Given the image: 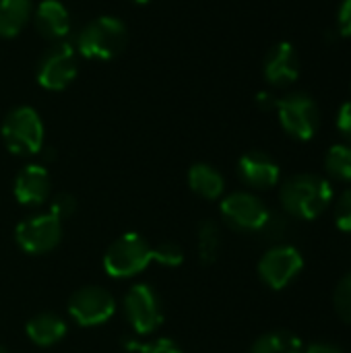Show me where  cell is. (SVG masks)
Returning a JSON list of instances; mask_svg holds the SVG:
<instances>
[{"label":"cell","mask_w":351,"mask_h":353,"mask_svg":"<svg viewBox=\"0 0 351 353\" xmlns=\"http://www.w3.org/2000/svg\"><path fill=\"white\" fill-rule=\"evenodd\" d=\"M283 209L296 219H317L333 201V186L317 174H298L290 178L279 192Z\"/></svg>","instance_id":"cell-1"},{"label":"cell","mask_w":351,"mask_h":353,"mask_svg":"<svg viewBox=\"0 0 351 353\" xmlns=\"http://www.w3.org/2000/svg\"><path fill=\"white\" fill-rule=\"evenodd\" d=\"M126 41L128 29L120 19L97 17L81 29L77 50L89 60H112L126 48Z\"/></svg>","instance_id":"cell-2"},{"label":"cell","mask_w":351,"mask_h":353,"mask_svg":"<svg viewBox=\"0 0 351 353\" xmlns=\"http://www.w3.org/2000/svg\"><path fill=\"white\" fill-rule=\"evenodd\" d=\"M153 261V246L139 234H124L112 242L103 256V269L114 279H128L147 269Z\"/></svg>","instance_id":"cell-3"},{"label":"cell","mask_w":351,"mask_h":353,"mask_svg":"<svg viewBox=\"0 0 351 353\" xmlns=\"http://www.w3.org/2000/svg\"><path fill=\"white\" fill-rule=\"evenodd\" d=\"M2 139L14 155H35L43 145V122L29 105L10 110L2 122Z\"/></svg>","instance_id":"cell-4"},{"label":"cell","mask_w":351,"mask_h":353,"mask_svg":"<svg viewBox=\"0 0 351 353\" xmlns=\"http://www.w3.org/2000/svg\"><path fill=\"white\" fill-rule=\"evenodd\" d=\"M277 116L283 126V130L298 139V141H310L321 124V112L317 101L302 91L290 93L281 99H277Z\"/></svg>","instance_id":"cell-5"},{"label":"cell","mask_w":351,"mask_h":353,"mask_svg":"<svg viewBox=\"0 0 351 353\" xmlns=\"http://www.w3.org/2000/svg\"><path fill=\"white\" fill-rule=\"evenodd\" d=\"M124 314H126V321L130 323V327L139 335L155 333L163 323L161 300L155 294V290L145 285V283L132 285L126 292V296H124Z\"/></svg>","instance_id":"cell-6"},{"label":"cell","mask_w":351,"mask_h":353,"mask_svg":"<svg viewBox=\"0 0 351 353\" xmlns=\"http://www.w3.org/2000/svg\"><path fill=\"white\" fill-rule=\"evenodd\" d=\"M68 312L81 327H97L108 323L116 312L114 296L97 285L77 290L68 300Z\"/></svg>","instance_id":"cell-7"},{"label":"cell","mask_w":351,"mask_h":353,"mask_svg":"<svg viewBox=\"0 0 351 353\" xmlns=\"http://www.w3.org/2000/svg\"><path fill=\"white\" fill-rule=\"evenodd\" d=\"M79 72L77 52L68 43H58L50 48L37 64V83L48 91L66 89Z\"/></svg>","instance_id":"cell-8"},{"label":"cell","mask_w":351,"mask_h":353,"mask_svg":"<svg viewBox=\"0 0 351 353\" xmlns=\"http://www.w3.org/2000/svg\"><path fill=\"white\" fill-rule=\"evenodd\" d=\"M17 244L29 254H46L62 240V221L52 213L29 217L14 230Z\"/></svg>","instance_id":"cell-9"},{"label":"cell","mask_w":351,"mask_h":353,"mask_svg":"<svg viewBox=\"0 0 351 353\" xmlns=\"http://www.w3.org/2000/svg\"><path fill=\"white\" fill-rule=\"evenodd\" d=\"M304 267V259L294 246H275L259 263V275L271 290H283Z\"/></svg>","instance_id":"cell-10"},{"label":"cell","mask_w":351,"mask_h":353,"mask_svg":"<svg viewBox=\"0 0 351 353\" xmlns=\"http://www.w3.org/2000/svg\"><path fill=\"white\" fill-rule=\"evenodd\" d=\"M221 215L238 232H259L269 217V209L250 192H234L223 199Z\"/></svg>","instance_id":"cell-11"},{"label":"cell","mask_w":351,"mask_h":353,"mask_svg":"<svg viewBox=\"0 0 351 353\" xmlns=\"http://www.w3.org/2000/svg\"><path fill=\"white\" fill-rule=\"evenodd\" d=\"M300 74V58L290 41L275 43L265 58V79L275 87L294 83Z\"/></svg>","instance_id":"cell-12"},{"label":"cell","mask_w":351,"mask_h":353,"mask_svg":"<svg viewBox=\"0 0 351 353\" xmlns=\"http://www.w3.org/2000/svg\"><path fill=\"white\" fill-rule=\"evenodd\" d=\"M50 188H52V182H50L48 170L43 165L31 163V165H25L14 178L12 192L21 205L33 207V205H41L48 201Z\"/></svg>","instance_id":"cell-13"},{"label":"cell","mask_w":351,"mask_h":353,"mask_svg":"<svg viewBox=\"0 0 351 353\" xmlns=\"http://www.w3.org/2000/svg\"><path fill=\"white\" fill-rule=\"evenodd\" d=\"M238 174L242 182L250 188L267 190L279 182V165L267 153L250 151L238 161Z\"/></svg>","instance_id":"cell-14"},{"label":"cell","mask_w":351,"mask_h":353,"mask_svg":"<svg viewBox=\"0 0 351 353\" xmlns=\"http://www.w3.org/2000/svg\"><path fill=\"white\" fill-rule=\"evenodd\" d=\"M35 29L50 41H60L70 31V17L60 0H41L35 8Z\"/></svg>","instance_id":"cell-15"},{"label":"cell","mask_w":351,"mask_h":353,"mask_svg":"<svg viewBox=\"0 0 351 353\" xmlns=\"http://www.w3.org/2000/svg\"><path fill=\"white\" fill-rule=\"evenodd\" d=\"M25 331H27V337L35 345L50 347V345H56L58 341H62V337L66 335V323L58 314L41 312V314H35L27 323Z\"/></svg>","instance_id":"cell-16"},{"label":"cell","mask_w":351,"mask_h":353,"mask_svg":"<svg viewBox=\"0 0 351 353\" xmlns=\"http://www.w3.org/2000/svg\"><path fill=\"white\" fill-rule=\"evenodd\" d=\"M188 184L194 194H199L207 201L219 199L225 190L223 176L209 163H194L188 170Z\"/></svg>","instance_id":"cell-17"},{"label":"cell","mask_w":351,"mask_h":353,"mask_svg":"<svg viewBox=\"0 0 351 353\" xmlns=\"http://www.w3.org/2000/svg\"><path fill=\"white\" fill-rule=\"evenodd\" d=\"M33 12V0H0V37H14L23 31Z\"/></svg>","instance_id":"cell-18"},{"label":"cell","mask_w":351,"mask_h":353,"mask_svg":"<svg viewBox=\"0 0 351 353\" xmlns=\"http://www.w3.org/2000/svg\"><path fill=\"white\" fill-rule=\"evenodd\" d=\"M302 341L288 331H273L259 337L248 353H302Z\"/></svg>","instance_id":"cell-19"},{"label":"cell","mask_w":351,"mask_h":353,"mask_svg":"<svg viewBox=\"0 0 351 353\" xmlns=\"http://www.w3.org/2000/svg\"><path fill=\"white\" fill-rule=\"evenodd\" d=\"M221 246L219 228L213 219H205L199 225V259L203 265H213L217 261Z\"/></svg>","instance_id":"cell-20"},{"label":"cell","mask_w":351,"mask_h":353,"mask_svg":"<svg viewBox=\"0 0 351 353\" xmlns=\"http://www.w3.org/2000/svg\"><path fill=\"white\" fill-rule=\"evenodd\" d=\"M325 170L333 180L351 182V147L333 145L325 157Z\"/></svg>","instance_id":"cell-21"},{"label":"cell","mask_w":351,"mask_h":353,"mask_svg":"<svg viewBox=\"0 0 351 353\" xmlns=\"http://www.w3.org/2000/svg\"><path fill=\"white\" fill-rule=\"evenodd\" d=\"M333 302H335L337 314H339L345 323H350L351 325V271L348 275H343L341 281L337 283Z\"/></svg>","instance_id":"cell-22"},{"label":"cell","mask_w":351,"mask_h":353,"mask_svg":"<svg viewBox=\"0 0 351 353\" xmlns=\"http://www.w3.org/2000/svg\"><path fill=\"white\" fill-rule=\"evenodd\" d=\"M153 261H157L166 267H178L184 261V252L174 242H161V244L153 246Z\"/></svg>","instance_id":"cell-23"},{"label":"cell","mask_w":351,"mask_h":353,"mask_svg":"<svg viewBox=\"0 0 351 353\" xmlns=\"http://www.w3.org/2000/svg\"><path fill=\"white\" fill-rule=\"evenodd\" d=\"M335 221H337V228L351 234V188L343 190L341 196L337 199V205H335Z\"/></svg>","instance_id":"cell-24"},{"label":"cell","mask_w":351,"mask_h":353,"mask_svg":"<svg viewBox=\"0 0 351 353\" xmlns=\"http://www.w3.org/2000/svg\"><path fill=\"white\" fill-rule=\"evenodd\" d=\"M126 347L130 352L139 353H182V350L172 341V339H157L153 343H147V345H141L137 341H128Z\"/></svg>","instance_id":"cell-25"},{"label":"cell","mask_w":351,"mask_h":353,"mask_svg":"<svg viewBox=\"0 0 351 353\" xmlns=\"http://www.w3.org/2000/svg\"><path fill=\"white\" fill-rule=\"evenodd\" d=\"M74 211H77V201H74V196L62 192V194H56V196L52 199V205H50V211H48V213H52L54 217H58V219L62 221V219L70 217Z\"/></svg>","instance_id":"cell-26"},{"label":"cell","mask_w":351,"mask_h":353,"mask_svg":"<svg viewBox=\"0 0 351 353\" xmlns=\"http://www.w3.org/2000/svg\"><path fill=\"white\" fill-rule=\"evenodd\" d=\"M285 230H288L285 219H283V217H279V215L269 213L267 221L263 223V228H261L259 232H261L267 240H281V238L285 236Z\"/></svg>","instance_id":"cell-27"},{"label":"cell","mask_w":351,"mask_h":353,"mask_svg":"<svg viewBox=\"0 0 351 353\" xmlns=\"http://www.w3.org/2000/svg\"><path fill=\"white\" fill-rule=\"evenodd\" d=\"M337 128L351 143V101L341 105V110L337 114Z\"/></svg>","instance_id":"cell-28"},{"label":"cell","mask_w":351,"mask_h":353,"mask_svg":"<svg viewBox=\"0 0 351 353\" xmlns=\"http://www.w3.org/2000/svg\"><path fill=\"white\" fill-rule=\"evenodd\" d=\"M339 33L343 37H351V0H343L339 6Z\"/></svg>","instance_id":"cell-29"},{"label":"cell","mask_w":351,"mask_h":353,"mask_svg":"<svg viewBox=\"0 0 351 353\" xmlns=\"http://www.w3.org/2000/svg\"><path fill=\"white\" fill-rule=\"evenodd\" d=\"M302 353H343V350L337 347V345H333V343L319 341V343H310Z\"/></svg>","instance_id":"cell-30"},{"label":"cell","mask_w":351,"mask_h":353,"mask_svg":"<svg viewBox=\"0 0 351 353\" xmlns=\"http://www.w3.org/2000/svg\"><path fill=\"white\" fill-rule=\"evenodd\" d=\"M257 101H259V105H261L263 110H275V108H277V99H275L271 93H259Z\"/></svg>","instance_id":"cell-31"},{"label":"cell","mask_w":351,"mask_h":353,"mask_svg":"<svg viewBox=\"0 0 351 353\" xmlns=\"http://www.w3.org/2000/svg\"><path fill=\"white\" fill-rule=\"evenodd\" d=\"M132 2H137V4H147L149 0H132Z\"/></svg>","instance_id":"cell-32"},{"label":"cell","mask_w":351,"mask_h":353,"mask_svg":"<svg viewBox=\"0 0 351 353\" xmlns=\"http://www.w3.org/2000/svg\"><path fill=\"white\" fill-rule=\"evenodd\" d=\"M0 353H6V352H4V350H0Z\"/></svg>","instance_id":"cell-33"}]
</instances>
